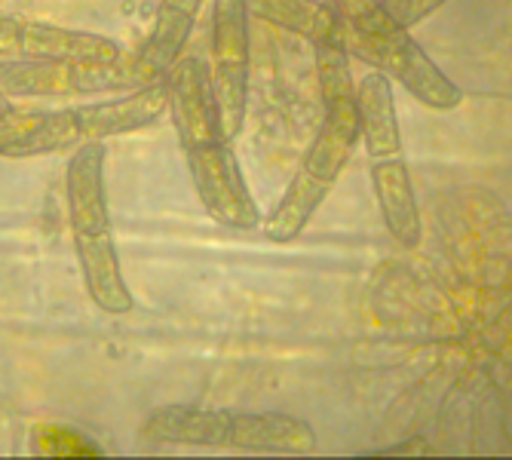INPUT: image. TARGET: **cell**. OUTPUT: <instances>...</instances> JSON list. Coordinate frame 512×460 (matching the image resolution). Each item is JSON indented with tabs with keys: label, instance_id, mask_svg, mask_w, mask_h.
I'll return each mask as SVG.
<instances>
[{
	"label": "cell",
	"instance_id": "cell-1",
	"mask_svg": "<svg viewBox=\"0 0 512 460\" xmlns=\"http://www.w3.org/2000/svg\"><path fill=\"white\" fill-rule=\"evenodd\" d=\"M313 56L322 92V126L295 178L289 181L283 200L261 221L264 237L273 243H292L304 234V227L322 209L325 197L332 194L362 138L347 43L341 37L313 43Z\"/></svg>",
	"mask_w": 512,
	"mask_h": 460
},
{
	"label": "cell",
	"instance_id": "cell-2",
	"mask_svg": "<svg viewBox=\"0 0 512 460\" xmlns=\"http://www.w3.org/2000/svg\"><path fill=\"white\" fill-rule=\"evenodd\" d=\"M169 111L209 218L234 230L258 227L261 209L249 194L240 160L224 135L212 71L200 56H184L169 68Z\"/></svg>",
	"mask_w": 512,
	"mask_h": 460
},
{
	"label": "cell",
	"instance_id": "cell-3",
	"mask_svg": "<svg viewBox=\"0 0 512 460\" xmlns=\"http://www.w3.org/2000/svg\"><path fill=\"white\" fill-rule=\"evenodd\" d=\"M105 157L108 151L102 142H86L74 151L65 175L68 224L92 304L111 316H120L129 313L135 301L123 280L120 252L111 227L108 191H105Z\"/></svg>",
	"mask_w": 512,
	"mask_h": 460
},
{
	"label": "cell",
	"instance_id": "cell-4",
	"mask_svg": "<svg viewBox=\"0 0 512 460\" xmlns=\"http://www.w3.org/2000/svg\"><path fill=\"white\" fill-rule=\"evenodd\" d=\"M142 439L148 445H200L276 454H310L319 445L316 430L295 414L194 405H163L151 411L142 424Z\"/></svg>",
	"mask_w": 512,
	"mask_h": 460
},
{
	"label": "cell",
	"instance_id": "cell-5",
	"mask_svg": "<svg viewBox=\"0 0 512 460\" xmlns=\"http://www.w3.org/2000/svg\"><path fill=\"white\" fill-rule=\"evenodd\" d=\"M335 7L344 19V43L350 56L384 71L433 111H454L463 102V89L439 71L408 28L384 10V0H335Z\"/></svg>",
	"mask_w": 512,
	"mask_h": 460
},
{
	"label": "cell",
	"instance_id": "cell-6",
	"mask_svg": "<svg viewBox=\"0 0 512 460\" xmlns=\"http://www.w3.org/2000/svg\"><path fill=\"white\" fill-rule=\"evenodd\" d=\"M169 111V74L148 86L132 89L129 96L86 102L59 111H31L28 129L19 138L13 157L56 154L86 142H105L114 135H129L157 123Z\"/></svg>",
	"mask_w": 512,
	"mask_h": 460
},
{
	"label": "cell",
	"instance_id": "cell-7",
	"mask_svg": "<svg viewBox=\"0 0 512 460\" xmlns=\"http://www.w3.org/2000/svg\"><path fill=\"white\" fill-rule=\"evenodd\" d=\"M151 80L138 71L135 56L102 59H16L0 62V92L7 99H68L99 92H132Z\"/></svg>",
	"mask_w": 512,
	"mask_h": 460
},
{
	"label": "cell",
	"instance_id": "cell-8",
	"mask_svg": "<svg viewBox=\"0 0 512 460\" xmlns=\"http://www.w3.org/2000/svg\"><path fill=\"white\" fill-rule=\"evenodd\" d=\"M209 71L224 135L234 142L249 108V0H215Z\"/></svg>",
	"mask_w": 512,
	"mask_h": 460
},
{
	"label": "cell",
	"instance_id": "cell-9",
	"mask_svg": "<svg viewBox=\"0 0 512 460\" xmlns=\"http://www.w3.org/2000/svg\"><path fill=\"white\" fill-rule=\"evenodd\" d=\"M0 56L13 59H102L117 62L123 59V50L117 40L89 34V31H71L46 22H28L0 16Z\"/></svg>",
	"mask_w": 512,
	"mask_h": 460
},
{
	"label": "cell",
	"instance_id": "cell-10",
	"mask_svg": "<svg viewBox=\"0 0 512 460\" xmlns=\"http://www.w3.org/2000/svg\"><path fill=\"white\" fill-rule=\"evenodd\" d=\"M368 169H371V188H375L381 218L390 230V237L405 249H414L424 237V227H421V209H417L405 154L368 160Z\"/></svg>",
	"mask_w": 512,
	"mask_h": 460
},
{
	"label": "cell",
	"instance_id": "cell-11",
	"mask_svg": "<svg viewBox=\"0 0 512 460\" xmlns=\"http://www.w3.org/2000/svg\"><path fill=\"white\" fill-rule=\"evenodd\" d=\"M356 108H359V132L365 138L368 160H381L402 154V129L396 114L393 83L384 71H371L356 86Z\"/></svg>",
	"mask_w": 512,
	"mask_h": 460
},
{
	"label": "cell",
	"instance_id": "cell-12",
	"mask_svg": "<svg viewBox=\"0 0 512 460\" xmlns=\"http://www.w3.org/2000/svg\"><path fill=\"white\" fill-rule=\"evenodd\" d=\"M200 7H203V0H160L154 31L135 56L138 71H142L151 83L163 80L169 74V68L181 59V50L188 46L194 22L200 16Z\"/></svg>",
	"mask_w": 512,
	"mask_h": 460
},
{
	"label": "cell",
	"instance_id": "cell-13",
	"mask_svg": "<svg viewBox=\"0 0 512 460\" xmlns=\"http://www.w3.org/2000/svg\"><path fill=\"white\" fill-rule=\"evenodd\" d=\"M249 13L301 34L304 40H344V19L335 0H249Z\"/></svg>",
	"mask_w": 512,
	"mask_h": 460
},
{
	"label": "cell",
	"instance_id": "cell-14",
	"mask_svg": "<svg viewBox=\"0 0 512 460\" xmlns=\"http://www.w3.org/2000/svg\"><path fill=\"white\" fill-rule=\"evenodd\" d=\"M31 451L34 454H46V457H71V454H83V457H102V445L96 439L83 436L74 427H62V424H40L31 433Z\"/></svg>",
	"mask_w": 512,
	"mask_h": 460
},
{
	"label": "cell",
	"instance_id": "cell-15",
	"mask_svg": "<svg viewBox=\"0 0 512 460\" xmlns=\"http://www.w3.org/2000/svg\"><path fill=\"white\" fill-rule=\"evenodd\" d=\"M448 0H384V10L405 28L421 25L424 19H430L439 7H445Z\"/></svg>",
	"mask_w": 512,
	"mask_h": 460
},
{
	"label": "cell",
	"instance_id": "cell-16",
	"mask_svg": "<svg viewBox=\"0 0 512 460\" xmlns=\"http://www.w3.org/2000/svg\"><path fill=\"white\" fill-rule=\"evenodd\" d=\"M28 117H31V111H25V114L13 111L7 117H0V157H13L19 138L28 129Z\"/></svg>",
	"mask_w": 512,
	"mask_h": 460
},
{
	"label": "cell",
	"instance_id": "cell-17",
	"mask_svg": "<svg viewBox=\"0 0 512 460\" xmlns=\"http://www.w3.org/2000/svg\"><path fill=\"white\" fill-rule=\"evenodd\" d=\"M399 454H436V448L421 439V436H414V439H405L399 445H390V448H375V451H362L359 457H399Z\"/></svg>",
	"mask_w": 512,
	"mask_h": 460
},
{
	"label": "cell",
	"instance_id": "cell-18",
	"mask_svg": "<svg viewBox=\"0 0 512 460\" xmlns=\"http://www.w3.org/2000/svg\"><path fill=\"white\" fill-rule=\"evenodd\" d=\"M7 114H13V108H10V99L0 92V117H7Z\"/></svg>",
	"mask_w": 512,
	"mask_h": 460
}]
</instances>
